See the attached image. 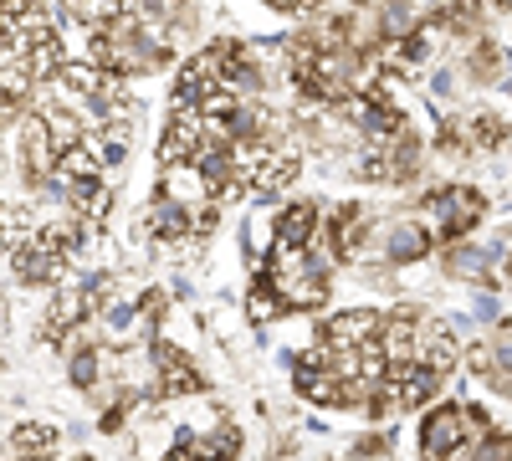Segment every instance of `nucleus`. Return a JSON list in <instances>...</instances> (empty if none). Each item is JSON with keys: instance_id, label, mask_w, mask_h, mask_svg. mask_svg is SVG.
Segmentation results:
<instances>
[{"instance_id": "6ab92c4d", "label": "nucleus", "mask_w": 512, "mask_h": 461, "mask_svg": "<svg viewBox=\"0 0 512 461\" xmlns=\"http://www.w3.org/2000/svg\"><path fill=\"white\" fill-rule=\"evenodd\" d=\"M98 369H103V359H98L88 344H72V369H67V374H72L77 390H93V385H98Z\"/></svg>"}, {"instance_id": "f257e3e1", "label": "nucleus", "mask_w": 512, "mask_h": 461, "mask_svg": "<svg viewBox=\"0 0 512 461\" xmlns=\"http://www.w3.org/2000/svg\"><path fill=\"white\" fill-rule=\"evenodd\" d=\"M482 216H487V200L472 185H446L420 200V226L431 241H461L466 231H477Z\"/></svg>"}, {"instance_id": "ddd939ff", "label": "nucleus", "mask_w": 512, "mask_h": 461, "mask_svg": "<svg viewBox=\"0 0 512 461\" xmlns=\"http://www.w3.org/2000/svg\"><path fill=\"white\" fill-rule=\"evenodd\" d=\"M425 251H431V236H425L420 221H390V231H384V257L390 262H420Z\"/></svg>"}, {"instance_id": "423d86ee", "label": "nucleus", "mask_w": 512, "mask_h": 461, "mask_svg": "<svg viewBox=\"0 0 512 461\" xmlns=\"http://www.w3.org/2000/svg\"><path fill=\"white\" fill-rule=\"evenodd\" d=\"M415 359H420L425 369H436V374L456 369L461 344H456L451 323H441V318H420V333H415Z\"/></svg>"}, {"instance_id": "a211bd4d", "label": "nucleus", "mask_w": 512, "mask_h": 461, "mask_svg": "<svg viewBox=\"0 0 512 461\" xmlns=\"http://www.w3.org/2000/svg\"><path fill=\"white\" fill-rule=\"evenodd\" d=\"M487 262H492V251H482V246H456V251H451V272H456V277L487 282Z\"/></svg>"}, {"instance_id": "2eb2a0df", "label": "nucleus", "mask_w": 512, "mask_h": 461, "mask_svg": "<svg viewBox=\"0 0 512 461\" xmlns=\"http://www.w3.org/2000/svg\"><path fill=\"white\" fill-rule=\"evenodd\" d=\"M11 451L21 461H47L57 451V426H41V421H26L11 431Z\"/></svg>"}, {"instance_id": "a878e982", "label": "nucleus", "mask_w": 512, "mask_h": 461, "mask_svg": "<svg viewBox=\"0 0 512 461\" xmlns=\"http://www.w3.org/2000/svg\"><path fill=\"white\" fill-rule=\"evenodd\" d=\"M0 216H6V200H0Z\"/></svg>"}, {"instance_id": "f3484780", "label": "nucleus", "mask_w": 512, "mask_h": 461, "mask_svg": "<svg viewBox=\"0 0 512 461\" xmlns=\"http://www.w3.org/2000/svg\"><path fill=\"white\" fill-rule=\"evenodd\" d=\"M472 72H477L482 82H497V77H507V72H512V57H507L502 47H492V41H477V52H472Z\"/></svg>"}, {"instance_id": "dca6fc26", "label": "nucleus", "mask_w": 512, "mask_h": 461, "mask_svg": "<svg viewBox=\"0 0 512 461\" xmlns=\"http://www.w3.org/2000/svg\"><path fill=\"white\" fill-rule=\"evenodd\" d=\"M57 170L72 175V180H103V159L93 154L88 139H82V144H67V149L57 154Z\"/></svg>"}, {"instance_id": "bb28decb", "label": "nucleus", "mask_w": 512, "mask_h": 461, "mask_svg": "<svg viewBox=\"0 0 512 461\" xmlns=\"http://www.w3.org/2000/svg\"><path fill=\"white\" fill-rule=\"evenodd\" d=\"M77 461H93V456H77Z\"/></svg>"}, {"instance_id": "7ed1b4c3", "label": "nucleus", "mask_w": 512, "mask_h": 461, "mask_svg": "<svg viewBox=\"0 0 512 461\" xmlns=\"http://www.w3.org/2000/svg\"><path fill=\"white\" fill-rule=\"evenodd\" d=\"M205 149H210V139H205V113H200V108H175V113H169V129H164V139H159V159H164V164H195Z\"/></svg>"}, {"instance_id": "b1692460", "label": "nucleus", "mask_w": 512, "mask_h": 461, "mask_svg": "<svg viewBox=\"0 0 512 461\" xmlns=\"http://www.w3.org/2000/svg\"><path fill=\"white\" fill-rule=\"evenodd\" d=\"M431 93H436V98L451 93V72H431Z\"/></svg>"}, {"instance_id": "20e7f679", "label": "nucleus", "mask_w": 512, "mask_h": 461, "mask_svg": "<svg viewBox=\"0 0 512 461\" xmlns=\"http://www.w3.org/2000/svg\"><path fill=\"white\" fill-rule=\"evenodd\" d=\"M57 139L47 134V123H41V113L36 118H26L21 123V139H16V164H21V175L31 180V185H41L52 170H57Z\"/></svg>"}, {"instance_id": "4be33fe9", "label": "nucleus", "mask_w": 512, "mask_h": 461, "mask_svg": "<svg viewBox=\"0 0 512 461\" xmlns=\"http://www.w3.org/2000/svg\"><path fill=\"white\" fill-rule=\"evenodd\" d=\"M441 21H446L451 31H472V26H477V0H451V6L441 11Z\"/></svg>"}, {"instance_id": "1a4fd4ad", "label": "nucleus", "mask_w": 512, "mask_h": 461, "mask_svg": "<svg viewBox=\"0 0 512 461\" xmlns=\"http://www.w3.org/2000/svg\"><path fill=\"white\" fill-rule=\"evenodd\" d=\"M149 354H154V369H159V390H164V395H190V390H200V374L190 369V359H185L175 344H164V339H159Z\"/></svg>"}, {"instance_id": "aec40b11", "label": "nucleus", "mask_w": 512, "mask_h": 461, "mask_svg": "<svg viewBox=\"0 0 512 461\" xmlns=\"http://www.w3.org/2000/svg\"><path fill=\"white\" fill-rule=\"evenodd\" d=\"M466 134H472L477 149H497V144H502V118L482 113V118H472V129H466Z\"/></svg>"}, {"instance_id": "412c9836", "label": "nucleus", "mask_w": 512, "mask_h": 461, "mask_svg": "<svg viewBox=\"0 0 512 461\" xmlns=\"http://www.w3.org/2000/svg\"><path fill=\"white\" fill-rule=\"evenodd\" d=\"M472 461H512V436H477V451H472Z\"/></svg>"}, {"instance_id": "39448f33", "label": "nucleus", "mask_w": 512, "mask_h": 461, "mask_svg": "<svg viewBox=\"0 0 512 461\" xmlns=\"http://www.w3.org/2000/svg\"><path fill=\"white\" fill-rule=\"evenodd\" d=\"M159 195H169V200H180L185 211H210V205H221L216 200V190H210V180H205V170L200 164H164V180H159Z\"/></svg>"}, {"instance_id": "f03ea898", "label": "nucleus", "mask_w": 512, "mask_h": 461, "mask_svg": "<svg viewBox=\"0 0 512 461\" xmlns=\"http://www.w3.org/2000/svg\"><path fill=\"white\" fill-rule=\"evenodd\" d=\"M477 436H487V410H461V405H446V410H436L431 421H425V436H420V446H425V456L431 461H446L451 451H461L466 441H477Z\"/></svg>"}, {"instance_id": "393cba45", "label": "nucleus", "mask_w": 512, "mask_h": 461, "mask_svg": "<svg viewBox=\"0 0 512 461\" xmlns=\"http://www.w3.org/2000/svg\"><path fill=\"white\" fill-rule=\"evenodd\" d=\"M0 323H6V298H0Z\"/></svg>"}, {"instance_id": "f8f14e48", "label": "nucleus", "mask_w": 512, "mask_h": 461, "mask_svg": "<svg viewBox=\"0 0 512 461\" xmlns=\"http://www.w3.org/2000/svg\"><path fill=\"white\" fill-rule=\"evenodd\" d=\"M231 451H236V431L221 426L210 436H185L175 451H169V461H231Z\"/></svg>"}, {"instance_id": "0eeeda50", "label": "nucleus", "mask_w": 512, "mask_h": 461, "mask_svg": "<svg viewBox=\"0 0 512 461\" xmlns=\"http://www.w3.org/2000/svg\"><path fill=\"white\" fill-rule=\"evenodd\" d=\"M144 231H149L154 241H190V236H195V211H185V205L169 200V195H154Z\"/></svg>"}, {"instance_id": "9b49d317", "label": "nucleus", "mask_w": 512, "mask_h": 461, "mask_svg": "<svg viewBox=\"0 0 512 461\" xmlns=\"http://www.w3.org/2000/svg\"><path fill=\"white\" fill-rule=\"evenodd\" d=\"M379 323H384V313H374V308H354V313H338V318H328V328H323V339L328 344H369V339H379Z\"/></svg>"}, {"instance_id": "4468645a", "label": "nucleus", "mask_w": 512, "mask_h": 461, "mask_svg": "<svg viewBox=\"0 0 512 461\" xmlns=\"http://www.w3.org/2000/svg\"><path fill=\"white\" fill-rule=\"evenodd\" d=\"M359 236H364V211H359V205H338V211H328L323 241L338 251V257H349V251L359 246Z\"/></svg>"}, {"instance_id": "6e6552de", "label": "nucleus", "mask_w": 512, "mask_h": 461, "mask_svg": "<svg viewBox=\"0 0 512 461\" xmlns=\"http://www.w3.org/2000/svg\"><path fill=\"white\" fill-rule=\"evenodd\" d=\"M93 313H98V298L88 287H62L57 298L47 303V333H52V339H57V333H72L82 318H93Z\"/></svg>"}, {"instance_id": "9d476101", "label": "nucleus", "mask_w": 512, "mask_h": 461, "mask_svg": "<svg viewBox=\"0 0 512 461\" xmlns=\"http://www.w3.org/2000/svg\"><path fill=\"white\" fill-rule=\"evenodd\" d=\"M318 236H323V211L308 200V205H287V211H282L272 246H313Z\"/></svg>"}, {"instance_id": "5701e85b", "label": "nucleus", "mask_w": 512, "mask_h": 461, "mask_svg": "<svg viewBox=\"0 0 512 461\" xmlns=\"http://www.w3.org/2000/svg\"><path fill=\"white\" fill-rule=\"evenodd\" d=\"M472 313H477L482 323H497V318H502V308H497V298H487V292H482V298L472 303Z\"/></svg>"}]
</instances>
